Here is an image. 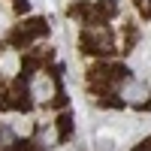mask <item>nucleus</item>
<instances>
[{"mask_svg":"<svg viewBox=\"0 0 151 151\" xmlns=\"http://www.w3.org/2000/svg\"><path fill=\"white\" fill-rule=\"evenodd\" d=\"M21 91H24V97H27L30 106H55V103H60V97H64L60 94L58 76L48 67H30Z\"/></svg>","mask_w":151,"mask_h":151,"instance_id":"obj_1","label":"nucleus"},{"mask_svg":"<svg viewBox=\"0 0 151 151\" xmlns=\"http://www.w3.org/2000/svg\"><path fill=\"white\" fill-rule=\"evenodd\" d=\"M115 103L121 106H151V85L133 73H124L115 85Z\"/></svg>","mask_w":151,"mask_h":151,"instance_id":"obj_2","label":"nucleus"},{"mask_svg":"<svg viewBox=\"0 0 151 151\" xmlns=\"http://www.w3.org/2000/svg\"><path fill=\"white\" fill-rule=\"evenodd\" d=\"M82 52L88 55H112L115 52V36H112L109 24H82V36H79Z\"/></svg>","mask_w":151,"mask_h":151,"instance_id":"obj_3","label":"nucleus"},{"mask_svg":"<svg viewBox=\"0 0 151 151\" xmlns=\"http://www.w3.org/2000/svg\"><path fill=\"white\" fill-rule=\"evenodd\" d=\"M24 70H27V55L21 52L18 45H0V85H12V82H18Z\"/></svg>","mask_w":151,"mask_h":151,"instance_id":"obj_4","label":"nucleus"},{"mask_svg":"<svg viewBox=\"0 0 151 151\" xmlns=\"http://www.w3.org/2000/svg\"><path fill=\"white\" fill-rule=\"evenodd\" d=\"M45 33H48V24H45L42 18H27V21H21L18 27L9 33V42L18 45L21 52H27V48H33Z\"/></svg>","mask_w":151,"mask_h":151,"instance_id":"obj_5","label":"nucleus"},{"mask_svg":"<svg viewBox=\"0 0 151 151\" xmlns=\"http://www.w3.org/2000/svg\"><path fill=\"white\" fill-rule=\"evenodd\" d=\"M67 139V133L64 127H60V121H42V124H36V130H33V148L36 151H45V148H55Z\"/></svg>","mask_w":151,"mask_h":151,"instance_id":"obj_6","label":"nucleus"},{"mask_svg":"<svg viewBox=\"0 0 151 151\" xmlns=\"http://www.w3.org/2000/svg\"><path fill=\"white\" fill-rule=\"evenodd\" d=\"M18 145H21L18 133L9 124H0V151H18Z\"/></svg>","mask_w":151,"mask_h":151,"instance_id":"obj_7","label":"nucleus"},{"mask_svg":"<svg viewBox=\"0 0 151 151\" xmlns=\"http://www.w3.org/2000/svg\"><path fill=\"white\" fill-rule=\"evenodd\" d=\"M9 3L15 6V9H27V0H9Z\"/></svg>","mask_w":151,"mask_h":151,"instance_id":"obj_8","label":"nucleus"},{"mask_svg":"<svg viewBox=\"0 0 151 151\" xmlns=\"http://www.w3.org/2000/svg\"><path fill=\"white\" fill-rule=\"evenodd\" d=\"M145 9H148V12H151V0H145Z\"/></svg>","mask_w":151,"mask_h":151,"instance_id":"obj_9","label":"nucleus"},{"mask_svg":"<svg viewBox=\"0 0 151 151\" xmlns=\"http://www.w3.org/2000/svg\"><path fill=\"white\" fill-rule=\"evenodd\" d=\"M142 151H145V148H142Z\"/></svg>","mask_w":151,"mask_h":151,"instance_id":"obj_10","label":"nucleus"}]
</instances>
